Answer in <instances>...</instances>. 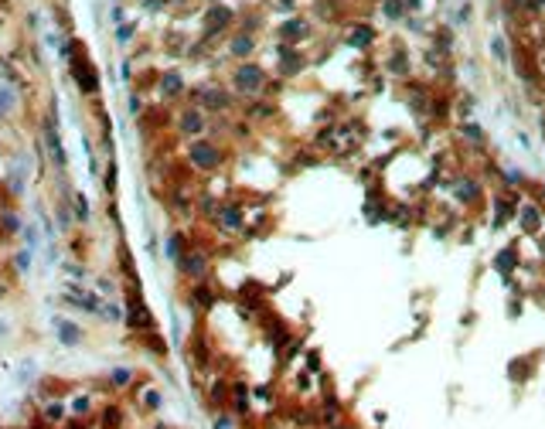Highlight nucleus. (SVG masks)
Listing matches in <instances>:
<instances>
[{
  "instance_id": "f257e3e1",
  "label": "nucleus",
  "mask_w": 545,
  "mask_h": 429,
  "mask_svg": "<svg viewBox=\"0 0 545 429\" xmlns=\"http://www.w3.org/2000/svg\"><path fill=\"white\" fill-rule=\"evenodd\" d=\"M235 82H239V89H246V92H249V89H259V82H263V72H259V68H249V65H246V68H239Z\"/></svg>"
},
{
  "instance_id": "7ed1b4c3",
  "label": "nucleus",
  "mask_w": 545,
  "mask_h": 429,
  "mask_svg": "<svg viewBox=\"0 0 545 429\" xmlns=\"http://www.w3.org/2000/svg\"><path fill=\"white\" fill-rule=\"evenodd\" d=\"M195 157H198L201 164H215V150H212V147H198V150H195Z\"/></svg>"
},
{
  "instance_id": "0eeeda50",
  "label": "nucleus",
  "mask_w": 545,
  "mask_h": 429,
  "mask_svg": "<svg viewBox=\"0 0 545 429\" xmlns=\"http://www.w3.org/2000/svg\"><path fill=\"white\" fill-rule=\"evenodd\" d=\"M249 45H252V41H249V38H239V41H235V45H232V48H235V51H239V55H246V51H249Z\"/></svg>"
},
{
  "instance_id": "6e6552de",
  "label": "nucleus",
  "mask_w": 545,
  "mask_h": 429,
  "mask_svg": "<svg viewBox=\"0 0 545 429\" xmlns=\"http://www.w3.org/2000/svg\"><path fill=\"white\" fill-rule=\"evenodd\" d=\"M494 55H497V58H504V41H501V38L494 41Z\"/></svg>"
},
{
  "instance_id": "f03ea898",
  "label": "nucleus",
  "mask_w": 545,
  "mask_h": 429,
  "mask_svg": "<svg viewBox=\"0 0 545 429\" xmlns=\"http://www.w3.org/2000/svg\"><path fill=\"white\" fill-rule=\"evenodd\" d=\"M58 337L68 341V344H75V341H79V327L68 324V320H58Z\"/></svg>"
},
{
  "instance_id": "20e7f679",
  "label": "nucleus",
  "mask_w": 545,
  "mask_h": 429,
  "mask_svg": "<svg viewBox=\"0 0 545 429\" xmlns=\"http://www.w3.org/2000/svg\"><path fill=\"white\" fill-rule=\"evenodd\" d=\"M385 14H389V17H399V14H402V0H385Z\"/></svg>"
},
{
  "instance_id": "423d86ee",
  "label": "nucleus",
  "mask_w": 545,
  "mask_h": 429,
  "mask_svg": "<svg viewBox=\"0 0 545 429\" xmlns=\"http://www.w3.org/2000/svg\"><path fill=\"white\" fill-rule=\"evenodd\" d=\"M535 225H538V211L528 208V211H525V228H535Z\"/></svg>"
},
{
  "instance_id": "1a4fd4ad",
  "label": "nucleus",
  "mask_w": 545,
  "mask_h": 429,
  "mask_svg": "<svg viewBox=\"0 0 545 429\" xmlns=\"http://www.w3.org/2000/svg\"><path fill=\"white\" fill-rule=\"evenodd\" d=\"M0 293H4V290H0Z\"/></svg>"
},
{
  "instance_id": "39448f33",
  "label": "nucleus",
  "mask_w": 545,
  "mask_h": 429,
  "mask_svg": "<svg viewBox=\"0 0 545 429\" xmlns=\"http://www.w3.org/2000/svg\"><path fill=\"white\" fill-rule=\"evenodd\" d=\"M368 38H372V31H368V28H358V34H351V45H365Z\"/></svg>"
}]
</instances>
